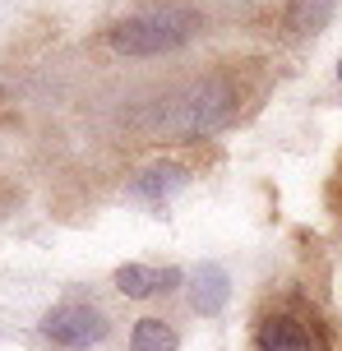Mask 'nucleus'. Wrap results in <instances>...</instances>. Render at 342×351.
<instances>
[{"mask_svg": "<svg viewBox=\"0 0 342 351\" xmlns=\"http://www.w3.org/2000/svg\"><path fill=\"white\" fill-rule=\"evenodd\" d=\"M236 116V88L222 74H204L180 84L171 97L158 102V111L148 116V130L158 139H199V134H213Z\"/></svg>", "mask_w": 342, "mask_h": 351, "instance_id": "obj_1", "label": "nucleus"}, {"mask_svg": "<svg viewBox=\"0 0 342 351\" xmlns=\"http://www.w3.org/2000/svg\"><path fill=\"white\" fill-rule=\"evenodd\" d=\"M195 37V14L190 10H176V5H153V10H139V14L121 19L107 33V47L116 56H167L185 47Z\"/></svg>", "mask_w": 342, "mask_h": 351, "instance_id": "obj_2", "label": "nucleus"}, {"mask_svg": "<svg viewBox=\"0 0 342 351\" xmlns=\"http://www.w3.org/2000/svg\"><path fill=\"white\" fill-rule=\"evenodd\" d=\"M107 333H111L107 315L88 300H70V305H56L42 315V337L65 351H88L97 342H107Z\"/></svg>", "mask_w": 342, "mask_h": 351, "instance_id": "obj_3", "label": "nucleus"}, {"mask_svg": "<svg viewBox=\"0 0 342 351\" xmlns=\"http://www.w3.org/2000/svg\"><path fill=\"white\" fill-rule=\"evenodd\" d=\"M259 351H319V342L306 319H296L291 310H269L259 319Z\"/></svg>", "mask_w": 342, "mask_h": 351, "instance_id": "obj_4", "label": "nucleus"}, {"mask_svg": "<svg viewBox=\"0 0 342 351\" xmlns=\"http://www.w3.org/2000/svg\"><path fill=\"white\" fill-rule=\"evenodd\" d=\"M116 291L130 300H144V296H158L167 287H176L180 282V268H153V263H121L116 268Z\"/></svg>", "mask_w": 342, "mask_h": 351, "instance_id": "obj_5", "label": "nucleus"}, {"mask_svg": "<svg viewBox=\"0 0 342 351\" xmlns=\"http://www.w3.org/2000/svg\"><path fill=\"white\" fill-rule=\"evenodd\" d=\"M190 305L199 315H217L227 305V273L217 263H199L195 278H190Z\"/></svg>", "mask_w": 342, "mask_h": 351, "instance_id": "obj_6", "label": "nucleus"}, {"mask_svg": "<svg viewBox=\"0 0 342 351\" xmlns=\"http://www.w3.org/2000/svg\"><path fill=\"white\" fill-rule=\"evenodd\" d=\"M333 10H338V0H287V28H296V33H319Z\"/></svg>", "mask_w": 342, "mask_h": 351, "instance_id": "obj_7", "label": "nucleus"}, {"mask_svg": "<svg viewBox=\"0 0 342 351\" xmlns=\"http://www.w3.org/2000/svg\"><path fill=\"white\" fill-rule=\"evenodd\" d=\"M130 351H176V328L167 319H139L130 333Z\"/></svg>", "mask_w": 342, "mask_h": 351, "instance_id": "obj_8", "label": "nucleus"}, {"mask_svg": "<svg viewBox=\"0 0 342 351\" xmlns=\"http://www.w3.org/2000/svg\"><path fill=\"white\" fill-rule=\"evenodd\" d=\"M180 180H185V171H180V167H167V162H162V167H148L144 180H139L134 190L144 194V199H162L167 190H176Z\"/></svg>", "mask_w": 342, "mask_h": 351, "instance_id": "obj_9", "label": "nucleus"}, {"mask_svg": "<svg viewBox=\"0 0 342 351\" xmlns=\"http://www.w3.org/2000/svg\"><path fill=\"white\" fill-rule=\"evenodd\" d=\"M338 84H342V60H338Z\"/></svg>", "mask_w": 342, "mask_h": 351, "instance_id": "obj_10", "label": "nucleus"}]
</instances>
